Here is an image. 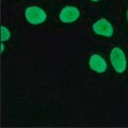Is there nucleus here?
Masks as SVG:
<instances>
[{
	"label": "nucleus",
	"instance_id": "nucleus-8",
	"mask_svg": "<svg viewBox=\"0 0 128 128\" xmlns=\"http://www.w3.org/2000/svg\"><path fill=\"white\" fill-rule=\"evenodd\" d=\"M91 1H94V2H96V1H99V0H91Z\"/></svg>",
	"mask_w": 128,
	"mask_h": 128
},
{
	"label": "nucleus",
	"instance_id": "nucleus-1",
	"mask_svg": "<svg viewBox=\"0 0 128 128\" xmlns=\"http://www.w3.org/2000/svg\"><path fill=\"white\" fill-rule=\"evenodd\" d=\"M110 61L113 66L115 72L118 74H122L125 72L127 67V62H126V57L124 51L118 47H114L111 50L110 54Z\"/></svg>",
	"mask_w": 128,
	"mask_h": 128
},
{
	"label": "nucleus",
	"instance_id": "nucleus-5",
	"mask_svg": "<svg viewBox=\"0 0 128 128\" xmlns=\"http://www.w3.org/2000/svg\"><path fill=\"white\" fill-rule=\"evenodd\" d=\"M89 65L92 70L96 72V73L102 74L107 70V63L105 59L100 57L99 54H92L89 61Z\"/></svg>",
	"mask_w": 128,
	"mask_h": 128
},
{
	"label": "nucleus",
	"instance_id": "nucleus-6",
	"mask_svg": "<svg viewBox=\"0 0 128 128\" xmlns=\"http://www.w3.org/2000/svg\"><path fill=\"white\" fill-rule=\"evenodd\" d=\"M10 38H11V33H10L9 29H8L6 27L2 26V27H1V41H2V42L9 41Z\"/></svg>",
	"mask_w": 128,
	"mask_h": 128
},
{
	"label": "nucleus",
	"instance_id": "nucleus-9",
	"mask_svg": "<svg viewBox=\"0 0 128 128\" xmlns=\"http://www.w3.org/2000/svg\"><path fill=\"white\" fill-rule=\"evenodd\" d=\"M127 20H128V10H127Z\"/></svg>",
	"mask_w": 128,
	"mask_h": 128
},
{
	"label": "nucleus",
	"instance_id": "nucleus-2",
	"mask_svg": "<svg viewBox=\"0 0 128 128\" xmlns=\"http://www.w3.org/2000/svg\"><path fill=\"white\" fill-rule=\"evenodd\" d=\"M25 17L28 22L32 25H40L46 20L47 15L45 11L38 6H29L25 11Z\"/></svg>",
	"mask_w": 128,
	"mask_h": 128
},
{
	"label": "nucleus",
	"instance_id": "nucleus-7",
	"mask_svg": "<svg viewBox=\"0 0 128 128\" xmlns=\"http://www.w3.org/2000/svg\"><path fill=\"white\" fill-rule=\"evenodd\" d=\"M3 49H4V45H3V44H1V52L3 51Z\"/></svg>",
	"mask_w": 128,
	"mask_h": 128
},
{
	"label": "nucleus",
	"instance_id": "nucleus-3",
	"mask_svg": "<svg viewBox=\"0 0 128 128\" xmlns=\"http://www.w3.org/2000/svg\"><path fill=\"white\" fill-rule=\"evenodd\" d=\"M92 29L95 33H97L98 35H102V36H107L109 38L113 34V27L112 25L105 18H102L97 20L93 26Z\"/></svg>",
	"mask_w": 128,
	"mask_h": 128
},
{
	"label": "nucleus",
	"instance_id": "nucleus-4",
	"mask_svg": "<svg viewBox=\"0 0 128 128\" xmlns=\"http://www.w3.org/2000/svg\"><path fill=\"white\" fill-rule=\"evenodd\" d=\"M80 16V11L75 6H65L59 14L60 20L63 22H74Z\"/></svg>",
	"mask_w": 128,
	"mask_h": 128
}]
</instances>
